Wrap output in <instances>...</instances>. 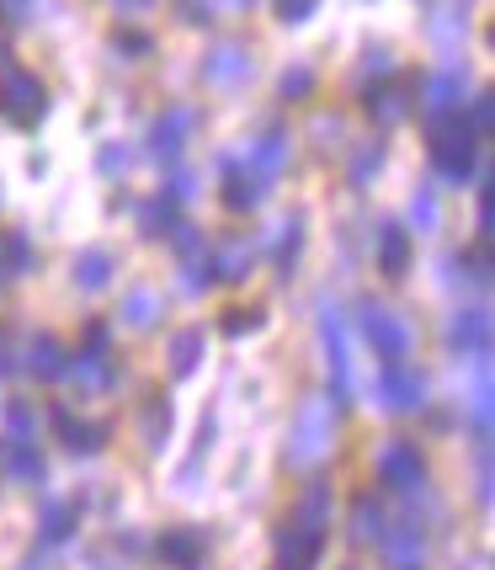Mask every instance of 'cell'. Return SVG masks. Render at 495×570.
<instances>
[{"label":"cell","instance_id":"44","mask_svg":"<svg viewBox=\"0 0 495 570\" xmlns=\"http://www.w3.org/2000/svg\"><path fill=\"white\" fill-rule=\"evenodd\" d=\"M315 6H320V0H277V17H283L288 27H298V22L315 17Z\"/></svg>","mask_w":495,"mask_h":570},{"label":"cell","instance_id":"6","mask_svg":"<svg viewBox=\"0 0 495 570\" xmlns=\"http://www.w3.org/2000/svg\"><path fill=\"white\" fill-rule=\"evenodd\" d=\"M373 470H378V485H389V491H399V497L426 491V459L410 438H395V443L378 448V464H373Z\"/></svg>","mask_w":495,"mask_h":570},{"label":"cell","instance_id":"1","mask_svg":"<svg viewBox=\"0 0 495 570\" xmlns=\"http://www.w3.org/2000/svg\"><path fill=\"white\" fill-rule=\"evenodd\" d=\"M330 448H336V400H304L294 411V426H288V448H283L288 470H320Z\"/></svg>","mask_w":495,"mask_h":570},{"label":"cell","instance_id":"54","mask_svg":"<svg viewBox=\"0 0 495 570\" xmlns=\"http://www.w3.org/2000/svg\"><path fill=\"white\" fill-rule=\"evenodd\" d=\"M6 59H11V43H6V32H0V70H6Z\"/></svg>","mask_w":495,"mask_h":570},{"label":"cell","instance_id":"22","mask_svg":"<svg viewBox=\"0 0 495 570\" xmlns=\"http://www.w3.org/2000/svg\"><path fill=\"white\" fill-rule=\"evenodd\" d=\"M410 80H395L389 75V86H368V112L378 124H399V118H410Z\"/></svg>","mask_w":495,"mask_h":570},{"label":"cell","instance_id":"23","mask_svg":"<svg viewBox=\"0 0 495 570\" xmlns=\"http://www.w3.org/2000/svg\"><path fill=\"white\" fill-rule=\"evenodd\" d=\"M261 198H267V187L246 166H224V208L229 214H250V208H261Z\"/></svg>","mask_w":495,"mask_h":570},{"label":"cell","instance_id":"55","mask_svg":"<svg viewBox=\"0 0 495 570\" xmlns=\"http://www.w3.org/2000/svg\"><path fill=\"white\" fill-rule=\"evenodd\" d=\"M399 570H422V566H399Z\"/></svg>","mask_w":495,"mask_h":570},{"label":"cell","instance_id":"20","mask_svg":"<svg viewBox=\"0 0 495 570\" xmlns=\"http://www.w3.org/2000/svg\"><path fill=\"white\" fill-rule=\"evenodd\" d=\"M384 554H389V566H422V554H426V528L422 522H389V533H384Z\"/></svg>","mask_w":495,"mask_h":570},{"label":"cell","instance_id":"4","mask_svg":"<svg viewBox=\"0 0 495 570\" xmlns=\"http://www.w3.org/2000/svg\"><path fill=\"white\" fill-rule=\"evenodd\" d=\"M357 325H363V336L373 342V352H378L384 363H399V357H410V325H405V315H395L389 304H378V298H363V304H357Z\"/></svg>","mask_w":495,"mask_h":570},{"label":"cell","instance_id":"47","mask_svg":"<svg viewBox=\"0 0 495 570\" xmlns=\"http://www.w3.org/2000/svg\"><path fill=\"white\" fill-rule=\"evenodd\" d=\"M171 203H187V198H198V176L192 171H176L171 176V193H166Z\"/></svg>","mask_w":495,"mask_h":570},{"label":"cell","instance_id":"27","mask_svg":"<svg viewBox=\"0 0 495 570\" xmlns=\"http://www.w3.org/2000/svg\"><path fill=\"white\" fill-rule=\"evenodd\" d=\"M160 315H166V304H160V294H155V288H128L123 309H118V321H123L128 331H149Z\"/></svg>","mask_w":495,"mask_h":570},{"label":"cell","instance_id":"33","mask_svg":"<svg viewBox=\"0 0 495 570\" xmlns=\"http://www.w3.org/2000/svg\"><path fill=\"white\" fill-rule=\"evenodd\" d=\"M378 171H384V145H378V139H373V145H357V155H352V166H347V181L352 187H368Z\"/></svg>","mask_w":495,"mask_h":570},{"label":"cell","instance_id":"46","mask_svg":"<svg viewBox=\"0 0 495 570\" xmlns=\"http://www.w3.org/2000/svg\"><path fill=\"white\" fill-rule=\"evenodd\" d=\"M474 497H479V507H491V448H479V474H474Z\"/></svg>","mask_w":495,"mask_h":570},{"label":"cell","instance_id":"15","mask_svg":"<svg viewBox=\"0 0 495 570\" xmlns=\"http://www.w3.org/2000/svg\"><path fill=\"white\" fill-rule=\"evenodd\" d=\"M373 250H378V273H384V277H405V273H410V229H405L399 219L378 224Z\"/></svg>","mask_w":495,"mask_h":570},{"label":"cell","instance_id":"28","mask_svg":"<svg viewBox=\"0 0 495 570\" xmlns=\"http://www.w3.org/2000/svg\"><path fill=\"white\" fill-rule=\"evenodd\" d=\"M298 250H304V214H288V219L277 224V235H273V267L283 277L294 273Z\"/></svg>","mask_w":495,"mask_h":570},{"label":"cell","instance_id":"36","mask_svg":"<svg viewBox=\"0 0 495 570\" xmlns=\"http://www.w3.org/2000/svg\"><path fill=\"white\" fill-rule=\"evenodd\" d=\"M294 518L298 522H315V528H330V491H325L320 480L304 491V501L294 507Z\"/></svg>","mask_w":495,"mask_h":570},{"label":"cell","instance_id":"52","mask_svg":"<svg viewBox=\"0 0 495 570\" xmlns=\"http://www.w3.org/2000/svg\"><path fill=\"white\" fill-rule=\"evenodd\" d=\"M22 570H49V560H43V554H27Z\"/></svg>","mask_w":495,"mask_h":570},{"label":"cell","instance_id":"16","mask_svg":"<svg viewBox=\"0 0 495 570\" xmlns=\"http://www.w3.org/2000/svg\"><path fill=\"white\" fill-rule=\"evenodd\" d=\"M384 533H389V507L378 501V491H363V497L352 501V539L363 549H378Z\"/></svg>","mask_w":495,"mask_h":570},{"label":"cell","instance_id":"14","mask_svg":"<svg viewBox=\"0 0 495 570\" xmlns=\"http://www.w3.org/2000/svg\"><path fill=\"white\" fill-rule=\"evenodd\" d=\"M422 107L426 118L437 124V118H453V112H464V75L458 70H437L422 80Z\"/></svg>","mask_w":495,"mask_h":570},{"label":"cell","instance_id":"2","mask_svg":"<svg viewBox=\"0 0 495 570\" xmlns=\"http://www.w3.org/2000/svg\"><path fill=\"white\" fill-rule=\"evenodd\" d=\"M432 166H437V176L458 181V187L474 176V166H479V139H474V128L464 124V112L432 124Z\"/></svg>","mask_w":495,"mask_h":570},{"label":"cell","instance_id":"30","mask_svg":"<svg viewBox=\"0 0 495 570\" xmlns=\"http://www.w3.org/2000/svg\"><path fill=\"white\" fill-rule=\"evenodd\" d=\"M491 422H495L491 373H479V384H474V395H469V426H474V443H479V448L491 443Z\"/></svg>","mask_w":495,"mask_h":570},{"label":"cell","instance_id":"42","mask_svg":"<svg viewBox=\"0 0 495 570\" xmlns=\"http://www.w3.org/2000/svg\"><path fill=\"white\" fill-rule=\"evenodd\" d=\"M373 75H378V80L395 75V53L384 49V43H368V49H363V80H373Z\"/></svg>","mask_w":495,"mask_h":570},{"label":"cell","instance_id":"34","mask_svg":"<svg viewBox=\"0 0 495 570\" xmlns=\"http://www.w3.org/2000/svg\"><path fill=\"white\" fill-rule=\"evenodd\" d=\"M6 432H11V443H38V411L27 400H11L6 405Z\"/></svg>","mask_w":495,"mask_h":570},{"label":"cell","instance_id":"38","mask_svg":"<svg viewBox=\"0 0 495 570\" xmlns=\"http://www.w3.org/2000/svg\"><path fill=\"white\" fill-rule=\"evenodd\" d=\"M410 219H416V229H437V224H443V203H437V193H432V187H416V193H410Z\"/></svg>","mask_w":495,"mask_h":570},{"label":"cell","instance_id":"21","mask_svg":"<svg viewBox=\"0 0 495 570\" xmlns=\"http://www.w3.org/2000/svg\"><path fill=\"white\" fill-rule=\"evenodd\" d=\"M65 363H70V352H65V342L59 336H32L27 342V373L32 379H43V384H53V379H65Z\"/></svg>","mask_w":495,"mask_h":570},{"label":"cell","instance_id":"3","mask_svg":"<svg viewBox=\"0 0 495 570\" xmlns=\"http://www.w3.org/2000/svg\"><path fill=\"white\" fill-rule=\"evenodd\" d=\"M49 112V86L27 70H0V118L11 128H38Z\"/></svg>","mask_w":495,"mask_h":570},{"label":"cell","instance_id":"40","mask_svg":"<svg viewBox=\"0 0 495 570\" xmlns=\"http://www.w3.org/2000/svg\"><path fill=\"white\" fill-rule=\"evenodd\" d=\"M277 91H283V101H304L315 91V70H309V65H288L283 80H277Z\"/></svg>","mask_w":495,"mask_h":570},{"label":"cell","instance_id":"19","mask_svg":"<svg viewBox=\"0 0 495 570\" xmlns=\"http://www.w3.org/2000/svg\"><path fill=\"white\" fill-rule=\"evenodd\" d=\"M65 379L97 395V390H112V384H118V368H112V357H107V352H80V357L65 363Z\"/></svg>","mask_w":495,"mask_h":570},{"label":"cell","instance_id":"53","mask_svg":"<svg viewBox=\"0 0 495 570\" xmlns=\"http://www.w3.org/2000/svg\"><path fill=\"white\" fill-rule=\"evenodd\" d=\"M11 368H17V363H11V352H6V342H0V379H6Z\"/></svg>","mask_w":495,"mask_h":570},{"label":"cell","instance_id":"43","mask_svg":"<svg viewBox=\"0 0 495 570\" xmlns=\"http://www.w3.org/2000/svg\"><path fill=\"white\" fill-rule=\"evenodd\" d=\"M464 124L474 128V139H485V134H491V124H495V97L491 91H479V97L469 101V118H464Z\"/></svg>","mask_w":495,"mask_h":570},{"label":"cell","instance_id":"35","mask_svg":"<svg viewBox=\"0 0 495 570\" xmlns=\"http://www.w3.org/2000/svg\"><path fill=\"white\" fill-rule=\"evenodd\" d=\"M171 224H176V203L171 198H149L145 208H139V229H145L149 240H160Z\"/></svg>","mask_w":495,"mask_h":570},{"label":"cell","instance_id":"12","mask_svg":"<svg viewBox=\"0 0 495 570\" xmlns=\"http://www.w3.org/2000/svg\"><path fill=\"white\" fill-rule=\"evenodd\" d=\"M288 160H294V139L283 134V128H273V134H261L256 145H250L246 155V171L261 181V187H273L277 176L288 171Z\"/></svg>","mask_w":495,"mask_h":570},{"label":"cell","instance_id":"25","mask_svg":"<svg viewBox=\"0 0 495 570\" xmlns=\"http://www.w3.org/2000/svg\"><path fill=\"white\" fill-rule=\"evenodd\" d=\"M6 474L17 485H43L49 480V459L38 453V443H11L6 448Z\"/></svg>","mask_w":495,"mask_h":570},{"label":"cell","instance_id":"7","mask_svg":"<svg viewBox=\"0 0 495 570\" xmlns=\"http://www.w3.org/2000/svg\"><path fill=\"white\" fill-rule=\"evenodd\" d=\"M320 352H325V368H330V395L336 405L352 400V352H347V325L336 309H320Z\"/></svg>","mask_w":495,"mask_h":570},{"label":"cell","instance_id":"41","mask_svg":"<svg viewBox=\"0 0 495 570\" xmlns=\"http://www.w3.org/2000/svg\"><path fill=\"white\" fill-rule=\"evenodd\" d=\"M128 166H133V149H128L123 139H112V145L97 149V171L101 176H128Z\"/></svg>","mask_w":495,"mask_h":570},{"label":"cell","instance_id":"49","mask_svg":"<svg viewBox=\"0 0 495 570\" xmlns=\"http://www.w3.org/2000/svg\"><path fill=\"white\" fill-rule=\"evenodd\" d=\"M112 49L118 53H149V38L145 32H118V38H112Z\"/></svg>","mask_w":495,"mask_h":570},{"label":"cell","instance_id":"39","mask_svg":"<svg viewBox=\"0 0 495 570\" xmlns=\"http://www.w3.org/2000/svg\"><path fill=\"white\" fill-rule=\"evenodd\" d=\"M219 325H224V336H235V342H240V336H256V331L267 325V309H256V304H250V309H229Z\"/></svg>","mask_w":495,"mask_h":570},{"label":"cell","instance_id":"5","mask_svg":"<svg viewBox=\"0 0 495 570\" xmlns=\"http://www.w3.org/2000/svg\"><path fill=\"white\" fill-rule=\"evenodd\" d=\"M373 400H378L384 416H410V411L426 405V373L405 368V357H399V363H384V373L373 379Z\"/></svg>","mask_w":495,"mask_h":570},{"label":"cell","instance_id":"26","mask_svg":"<svg viewBox=\"0 0 495 570\" xmlns=\"http://www.w3.org/2000/svg\"><path fill=\"white\" fill-rule=\"evenodd\" d=\"M208 256H214V277H224V283H240V277H250L256 246H250L246 235H235V240H224V246L208 250Z\"/></svg>","mask_w":495,"mask_h":570},{"label":"cell","instance_id":"51","mask_svg":"<svg viewBox=\"0 0 495 570\" xmlns=\"http://www.w3.org/2000/svg\"><path fill=\"white\" fill-rule=\"evenodd\" d=\"M208 6H229V11H250L256 0H208Z\"/></svg>","mask_w":495,"mask_h":570},{"label":"cell","instance_id":"45","mask_svg":"<svg viewBox=\"0 0 495 570\" xmlns=\"http://www.w3.org/2000/svg\"><path fill=\"white\" fill-rule=\"evenodd\" d=\"M464 17H458V11H443V17H437V22H432V38H437V43H453V38H464Z\"/></svg>","mask_w":495,"mask_h":570},{"label":"cell","instance_id":"18","mask_svg":"<svg viewBox=\"0 0 495 570\" xmlns=\"http://www.w3.org/2000/svg\"><path fill=\"white\" fill-rule=\"evenodd\" d=\"M112 273H118V256H112L107 246H86L70 262V277L80 283V288H86V294H101V288L112 283Z\"/></svg>","mask_w":495,"mask_h":570},{"label":"cell","instance_id":"13","mask_svg":"<svg viewBox=\"0 0 495 570\" xmlns=\"http://www.w3.org/2000/svg\"><path fill=\"white\" fill-rule=\"evenodd\" d=\"M155 549H160L166 570H202V560H208V539H202V528H166Z\"/></svg>","mask_w":495,"mask_h":570},{"label":"cell","instance_id":"17","mask_svg":"<svg viewBox=\"0 0 495 570\" xmlns=\"http://www.w3.org/2000/svg\"><path fill=\"white\" fill-rule=\"evenodd\" d=\"M53 432H59V443L70 448V453H101L107 438H112L107 422H80L75 411H53Z\"/></svg>","mask_w":495,"mask_h":570},{"label":"cell","instance_id":"56","mask_svg":"<svg viewBox=\"0 0 495 570\" xmlns=\"http://www.w3.org/2000/svg\"><path fill=\"white\" fill-rule=\"evenodd\" d=\"M341 570H352V566H341Z\"/></svg>","mask_w":495,"mask_h":570},{"label":"cell","instance_id":"9","mask_svg":"<svg viewBox=\"0 0 495 570\" xmlns=\"http://www.w3.org/2000/svg\"><path fill=\"white\" fill-rule=\"evenodd\" d=\"M447 352L469 357V363H485L491 357V309H458L447 321Z\"/></svg>","mask_w":495,"mask_h":570},{"label":"cell","instance_id":"11","mask_svg":"<svg viewBox=\"0 0 495 570\" xmlns=\"http://www.w3.org/2000/svg\"><path fill=\"white\" fill-rule=\"evenodd\" d=\"M250 75H256V59H250L246 43H214L208 59H202V80H208V86H219V91L246 86Z\"/></svg>","mask_w":495,"mask_h":570},{"label":"cell","instance_id":"37","mask_svg":"<svg viewBox=\"0 0 495 570\" xmlns=\"http://www.w3.org/2000/svg\"><path fill=\"white\" fill-rule=\"evenodd\" d=\"M181 283L198 294V288H214L219 277H214V256L208 250H192V256H181Z\"/></svg>","mask_w":495,"mask_h":570},{"label":"cell","instance_id":"32","mask_svg":"<svg viewBox=\"0 0 495 570\" xmlns=\"http://www.w3.org/2000/svg\"><path fill=\"white\" fill-rule=\"evenodd\" d=\"M75 522H80V501H53L43 522H38V533H43V544H65L75 533Z\"/></svg>","mask_w":495,"mask_h":570},{"label":"cell","instance_id":"24","mask_svg":"<svg viewBox=\"0 0 495 570\" xmlns=\"http://www.w3.org/2000/svg\"><path fill=\"white\" fill-rule=\"evenodd\" d=\"M171 422H176L171 400H166V395H149L145 411H139V443H145L149 453H160V448H166V438H171Z\"/></svg>","mask_w":495,"mask_h":570},{"label":"cell","instance_id":"8","mask_svg":"<svg viewBox=\"0 0 495 570\" xmlns=\"http://www.w3.org/2000/svg\"><path fill=\"white\" fill-rule=\"evenodd\" d=\"M325 549V528L288 518L277 528V570H315Z\"/></svg>","mask_w":495,"mask_h":570},{"label":"cell","instance_id":"29","mask_svg":"<svg viewBox=\"0 0 495 570\" xmlns=\"http://www.w3.org/2000/svg\"><path fill=\"white\" fill-rule=\"evenodd\" d=\"M32 267V246H27L22 229H0V288L11 283L17 273Z\"/></svg>","mask_w":495,"mask_h":570},{"label":"cell","instance_id":"31","mask_svg":"<svg viewBox=\"0 0 495 570\" xmlns=\"http://www.w3.org/2000/svg\"><path fill=\"white\" fill-rule=\"evenodd\" d=\"M202 363V331H176L171 336V379H192Z\"/></svg>","mask_w":495,"mask_h":570},{"label":"cell","instance_id":"10","mask_svg":"<svg viewBox=\"0 0 495 570\" xmlns=\"http://www.w3.org/2000/svg\"><path fill=\"white\" fill-rule=\"evenodd\" d=\"M192 128H198V112L192 107H166L155 124H149V155L166 166V160H176L181 149H187V139H192Z\"/></svg>","mask_w":495,"mask_h":570},{"label":"cell","instance_id":"48","mask_svg":"<svg viewBox=\"0 0 495 570\" xmlns=\"http://www.w3.org/2000/svg\"><path fill=\"white\" fill-rule=\"evenodd\" d=\"M32 11H38V0H0V17L6 22H27Z\"/></svg>","mask_w":495,"mask_h":570},{"label":"cell","instance_id":"50","mask_svg":"<svg viewBox=\"0 0 495 570\" xmlns=\"http://www.w3.org/2000/svg\"><path fill=\"white\" fill-rule=\"evenodd\" d=\"M107 342H112V331H107L101 321H91V325H86V347H80V352H107Z\"/></svg>","mask_w":495,"mask_h":570}]
</instances>
